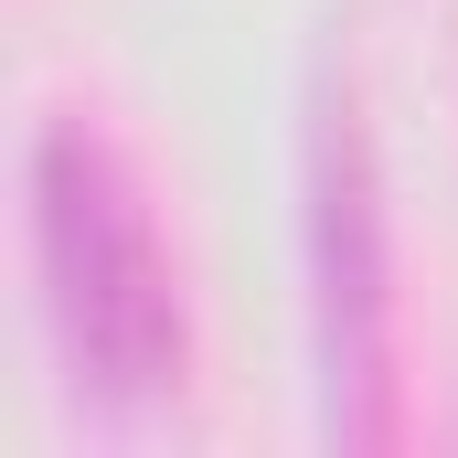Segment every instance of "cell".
I'll return each mask as SVG.
<instances>
[{
  "mask_svg": "<svg viewBox=\"0 0 458 458\" xmlns=\"http://www.w3.org/2000/svg\"><path fill=\"white\" fill-rule=\"evenodd\" d=\"M32 245H43V310L75 384L97 405H149L182 384V299L149 203L86 117H54L32 139Z\"/></svg>",
  "mask_w": 458,
  "mask_h": 458,
  "instance_id": "1",
  "label": "cell"
},
{
  "mask_svg": "<svg viewBox=\"0 0 458 458\" xmlns=\"http://www.w3.org/2000/svg\"><path fill=\"white\" fill-rule=\"evenodd\" d=\"M384 192L373 139L352 97L310 107V288H320V373H331V437L384 448L394 437V288H384Z\"/></svg>",
  "mask_w": 458,
  "mask_h": 458,
  "instance_id": "2",
  "label": "cell"
}]
</instances>
